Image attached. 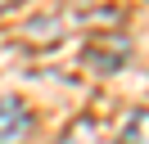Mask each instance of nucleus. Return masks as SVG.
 I'll list each match as a JSON object with an SVG mask.
<instances>
[{
    "instance_id": "nucleus-3",
    "label": "nucleus",
    "mask_w": 149,
    "mask_h": 144,
    "mask_svg": "<svg viewBox=\"0 0 149 144\" xmlns=\"http://www.w3.org/2000/svg\"><path fill=\"white\" fill-rule=\"evenodd\" d=\"M118 144H149V113H136L127 122V131L118 135Z\"/></svg>"
},
{
    "instance_id": "nucleus-4",
    "label": "nucleus",
    "mask_w": 149,
    "mask_h": 144,
    "mask_svg": "<svg viewBox=\"0 0 149 144\" xmlns=\"http://www.w3.org/2000/svg\"><path fill=\"white\" fill-rule=\"evenodd\" d=\"M9 5H14V0H0V14H5V9H9Z\"/></svg>"
},
{
    "instance_id": "nucleus-2",
    "label": "nucleus",
    "mask_w": 149,
    "mask_h": 144,
    "mask_svg": "<svg viewBox=\"0 0 149 144\" xmlns=\"http://www.w3.org/2000/svg\"><path fill=\"white\" fill-rule=\"evenodd\" d=\"M81 59L91 63L95 72H113L122 59H127V41H118V45H109V41H104V45H91V50H86Z\"/></svg>"
},
{
    "instance_id": "nucleus-1",
    "label": "nucleus",
    "mask_w": 149,
    "mask_h": 144,
    "mask_svg": "<svg viewBox=\"0 0 149 144\" xmlns=\"http://www.w3.org/2000/svg\"><path fill=\"white\" fill-rule=\"evenodd\" d=\"M27 126H32V117H27V108H23L18 99H0V144L23 140Z\"/></svg>"
}]
</instances>
